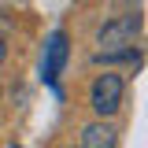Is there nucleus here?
<instances>
[{
	"instance_id": "4",
	"label": "nucleus",
	"mask_w": 148,
	"mask_h": 148,
	"mask_svg": "<svg viewBox=\"0 0 148 148\" xmlns=\"http://www.w3.org/2000/svg\"><path fill=\"white\" fill-rule=\"evenodd\" d=\"M119 141V130L111 126V122H89V126L82 130V148H115Z\"/></svg>"
},
{
	"instance_id": "3",
	"label": "nucleus",
	"mask_w": 148,
	"mask_h": 148,
	"mask_svg": "<svg viewBox=\"0 0 148 148\" xmlns=\"http://www.w3.org/2000/svg\"><path fill=\"white\" fill-rule=\"evenodd\" d=\"M67 52H71L67 34H63V30H56V34L48 37V45H45V59H41V78H45V82H56V78L63 74Z\"/></svg>"
},
{
	"instance_id": "2",
	"label": "nucleus",
	"mask_w": 148,
	"mask_h": 148,
	"mask_svg": "<svg viewBox=\"0 0 148 148\" xmlns=\"http://www.w3.org/2000/svg\"><path fill=\"white\" fill-rule=\"evenodd\" d=\"M141 30V18L137 15H122V18H111L108 26L96 34V45L100 52H119V48H133V37Z\"/></svg>"
},
{
	"instance_id": "1",
	"label": "nucleus",
	"mask_w": 148,
	"mask_h": 148,
	"mask_svg": "<svg viewBox=\"0 0 148 148\" xmlns=\"http://www.w3.org/2000/svg\"><path fill=\"white\" fill-rule=\"evenodd\" d=\"M122 92H126V85H122V78L119 74H100L96 82H92V92H89V104L92 111L100 115V119H111L115 111L122 108Z\"/></svg>"
},
{
	"instance_id": "5",
	"label": "nucleus",
	"mask_w": 148,
	"mask_h": 148,
	"mask_svg": "<svg viewBox=\"0 0 148 148\" xmlns=\"http://www.w3.org/2000/svg\"><path fill=\"white\" fill-rule=\"evenodd\" d=\"M4 59H8V45H4V37H0V67H4Z\"/></svg>"
}]
</instances>
